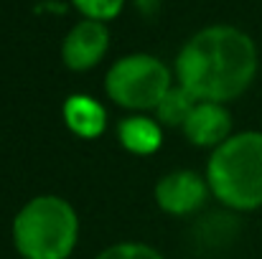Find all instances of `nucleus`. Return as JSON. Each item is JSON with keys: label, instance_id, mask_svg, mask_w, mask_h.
Returning a JSON list of instances; mask_svg holds the SVG:
<instances>
[{"label": "nucleus", "instance_id": "obj_1", "mask_svg": "<svg viewBox=\"0 0 262 259\" xmlns=\"http://www.w3.org/2000/svg\"><path fill=\"white\" fill-rule=\"evenodd\" d=\"M257 77V46L234 26L199 31L176 56V79L199 102H232Z\"/></svg>", "mask_w": 262, "mask_h": 259}, {"label": "nucleus", "instance_id": "obj_2", "mask_svg": "<svg viewBox=\"0 0 262 259\" xmlns=\"http://www.w3.org/2000/svg\"><path fill=\"white\" fill-rule=\"evenodd\" d=\"M206 183L211 196L227 208H262V132L245 130L214 148Z\"/></svg>", "mask_w": 262, "mask_h": 259}, {"label": "nucleus", "instance_id": "obj_3", "mask_svg": "<svg viewBox=\"0 0 262 259\" xmlns=\"http://www.w3.org/2000/svg\"><path fill=\"white\" fill-rule=\"evenodd\" d=\"M77 239V211L54 193L31 198L13 219V244L23 259H69Z\"/></svg>", "mask_w": 262, "mask_h": 259}, {"label": "nucleus", "instance_id": "obj_4", "mask_svg": "<svg viewBox=\"0 0 262 259\" xmlns=\"http://www.w3.org/2000/svg\"><path fill=\"white\" fill-rule=\"evenodd\" d=\"M171 86H173L171 69L150 54L122 56L110 66L104 77L107 97L115 104L135 112H145V109L156 112V107L161 104V99L168 94Z\"/></svg>", "mask_w": 262, "mask_h": 259}, {"label": "nucleus", "instance_id": "obj_5", "mask_svg": "<svg viewBox=\"0 0 262 259\" xmlns=\"http://www.w3.org/2000/svg\"><path fill=\"white\" fill-rule=\"evenodd\" d=\"M209 183L193 171H173L163 175L156 185L158 206L171 216H188L199 211L209 198Z\"/></svg>", "mask_w": 262, "mask_h": 259}, {"label": "nucleus", "instance_id": "obj_6", "mask_svg": "<svg viewBox=\"0 0 262 259\" xmlns=\"http://www.w3.org/2000/svg\"><path fill=\"white\" fill-rule=\"evenodd\" d=\"M107 46H110L107 26L84 18L67 33L64 46H61V59L72 72H87L102 61V56L107 54Z\"/></svg>", "mask_w": 262, "mask_h": 259}, {"label": "nucleus", "instance_id": "obj_7", "mask_svg": "<svg viewBox=\"0 0 262 259\" xmlns=\"http://www.w3.org/2000/svg\"><path fill=\"white\" fill-rule=\"evenodd\" d=\"M183 135L199 148H219L232 137V114L219 102H199L183 125Z\"/></svg>", "mask_w": 262, "mask_h": 259}, {"label": "nucleus", "instance_id": "obj_8", "mask_svg": "<svg viewBox=\"0 0 262 259\" xmlns=\"http://www.w3.org/2000/svg\"><path fill=\"white\" fill-rule=\"evenodd\" d=\"M64 122L79 137H99L107 127V109L87 94H72L64 102Z\"/></svg>", "mask_w": 262, "mask_h": 259}, {"label": "nucleus", "instance_id": "obj_9", "mask_svg": "<svg viewBox=\"0 0 262 259\" xmlns=\"http://www.w3.org/2000/svg\"><path fill=\"white\" fill-rule=\"evenodd\" d=\"M117 140L125 150H130L135 155H153L163 143V130H161V122H156L145 114H133V117L120 120Z\"/></svg>", "mask_w": 262, "mask_h": 259}, {"label": "nucleus", "instance_id": "obj_10", "mask_svg": "<svg viewBox=\"0 0 262 259\" xmlns=\"http://www.w3.org/2000/svg\"><path fill=\"white\" fill-rule=\"evenodd\" d=\"M196 104H199V99H196L188 89H183L181 84H173L168 89V94L161 99V104L156 107V117H158L161 125L183 127Z\"/></svg>", "mask_w": 262, "mask_h": 259}, {"label": "nucleus", "instance_id": "obj_11", "mask_svg": "<svg viewBox=\"0 0 262 259\" xmlns=\"http://www.w3.org/2000/svg\"><path fill=\"white\" fill-rule=\"evenodd\" d=\"M72 3L77 5V10L84 18L99 20V23L117 18L120 10H122V5H125V0H72Z\"/></svg>", "mask_w": 262, "mask_h": 259}, {"label": "nucleus", "instance_id": "obj_12", "mask_svg": "<svg viewBox=\"0 0 262 259\" xmlns=\"http://www.w3.org/2000/svg\"><path fill=\"white\" fill-rule=\"evenodd\" d=\"M94 259H163L153 247L140 242H120L107 249H102Z\"/></svg>", "mask_w": 262, "mask_h": 259}]
</instances>
